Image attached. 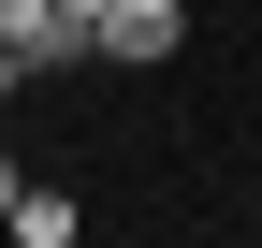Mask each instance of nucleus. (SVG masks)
<instances>
[{"mask_svg":"<svg viewBox=\"0 0 262 248\" xmlns=\"http://www.w3.org/2000/svg\"><path fill=\"white\" fill-rule=\"evenodd\" d=\"M0 234H15V248H73L88 204H73V190H15V219H0Z\"/></svg>","mask_w":262,"mask_h":248,"instance_id":"nucleus-3","label":"nucleus"},{"mask_svg":"<svg viewBox=\"0 0 262 248\" xmlns=\"http://www.w3.org/2000/svg\"><path fill=\"white\" fill-rule=\"evenodd\" d=\"M0 44H15V58H29V88H44L58 58H88V29L58 15V0H0Z\"/></svg>","mask_w":262,"mask_h":248,"instance_id":"nucleus-2","label":"nucleus"},{"mask_svg":"<svg viewBox=\"0 0 262 248\" xmlns=\"http://www.w3.org/2000/svg\"><path fill=\"white\" fill-rule=\"evenodd\" d=\"M175 44H189V0H102L88 15V58H117V73H160Z\"/></svg>","mask_w":262,"mask_h":248,"instance_id":"nucleus-1","label":"nucleus"},{"mask_svg":"<svg viewBox=\"0 0 262 248\" xmlns=\"http://www.w3.org/2000/svg\"><path fill=\"white\" fill-rule=\"evenodd\" d=\"M15 88H29V58H15V44H0V102H15Z\"/></svg>","mask_w":262,"mask_h":248,"instance_id":"nucleus-5","label":"nucleus"},{"mask_svg":"<svg viewBox=\"0 0 262 248\" xmlns=\"http://www.w3.org/2000/svg\"><path fill=\"white\" fill-rule=\"evenodd\" d=\"M15 190H29V175H15V146H0V219H15Z\"/></svg>","mask_w":262,"mask_h":248,"instance_id":"nucleus-4","label":"nucleus"}]
</instances>
